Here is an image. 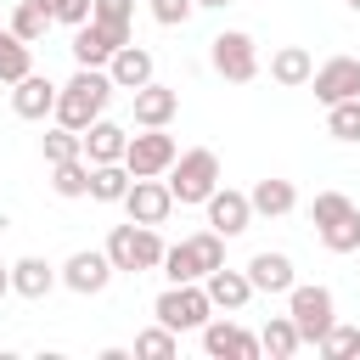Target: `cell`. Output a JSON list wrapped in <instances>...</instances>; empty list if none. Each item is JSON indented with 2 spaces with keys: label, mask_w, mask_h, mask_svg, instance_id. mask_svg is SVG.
<instances>
[{
  "label": "cell",
  "mask_w": 360,
  "mask_h": 360,
  "mask_svg": "<svg viewBox=\"0 0 360 360\" xmlns=\"http://www.w3.org/2000/svg\"><path fill=\"white\" fill-rule=\"evenodd\" d=\"M56 90H62V84H51L45 73H28V79H17V84H11V112H17V118H28V124H39V118H51V112H56Z\"/></svg>",
  "instance_id": "cell-15"
},
{
  "label": "cell",
  "mask_w": 360,
  "mask_h": 360,
  "mask_svg": "<svg viewBox=\"0 0 360 360\" xmlns=\"http://www.w3.org/2000/svg\"><path fill=\"white\" fill-rule=\"evenodd\" d=\"M248 197H253V214H264V219H281V214H292V208H298L292 180H276V174H270V180H259Z\"/></svg>",
  "instance_id": "cell-22"
},
{
  "label": "cell",
  "mask_w": 360,
  "mask_h": 360,
  "mask_svg": "<svg viewBox=\"0 0 360 360\" xmlns=\"http://www.w3.org/2000/svg\"><path fill=\"white\" fill-rule=\"evenodd\" d=\"M174 158H180V146H174L169 124H163V129H141V135H129V146H124V169H129L135 180L169 174V169H174Z\"/></svg>",
  "instance_id": "cell-7"
},
{
  "label": "cell",
  "mask_w": 360,
  "mask_h": 360,
  "mask_svg": "<svg viewBox=\"0 0 360 360\" xmlns=\"http://www.w3.org/2000/svg\"><path fill=\"white\" fill-rule=\"evenodd\" d=\"M309 73H315V62H309V51H304V45H281V51L270 56V79H276V84H287V90L309 84Z\"/></svg>",
  "instance_id": "cell-24"
},
{
  "label": "cell",
  "mask_w": 360,
  "mask_h": 360,
  "mask_svg": "<svg viewBox=\"0 0 360 360\" xmlns=\"http://www.w3.org/2000/svg\"><path fill=\"white\" fill-rule=\"evenodd\" d=\"M248 281H253V292H292L298 276H292V259L287 253H270L264 248V253L248 259Z\"/></svg>",
  "instance_id": "cell-18"
},
{
  "label": "cell",
  "mask_w": 360,
  "mask_h": 360,
  "mask_svg": "<svg viewBox=\"0 0 360 360\" xmlns=\"http://www.w3.org/2000/svg\"><path fill=\"white\" fill-rule=\"evenodd\" d=\"M39 152H45V163L84 158V129H68V124H56V129H45V135H39Z\"/></svg>",
  "instance_id": "cell-28"
},
{
  "label": "cell",
  "mask_w": 360,
  "mask_h": 360,
  "mask_svg": "<svg viewBox=\"0 0 360 360\" xmlns=\"http://www.w3.org/2000/svg\"><path fill=\"white\" fill-rule=\"evenodd\" d=\"M96 22H107V28H118V34H129V17H135V0H96V11H90Z\"/></svg>",
  "instance_id": "cell-36"
},
{
  "label": "cell",
  "mask_w": 360,
  "mask_h": 360,
  "mask_svg": "<svg viewBox=\"0 0 360 360\" xmlns=\"http://www.w3.org/2000/svg\"><path fill=\"white\" fill-rule=\"evenodd\" d=\"M146 6H152V22H163V28H180L197 11V0H146Z\"/></svg>",
  "instance_id": "cell-37"
},
{
  "label": "cell",
  "mask_w": 360,
  "mask_h": 360,
  "mask_svg": "<svg viewBox=\"0 0 360 360\" xmlns=\"http://www.w3.org/2000/svg\"><path fill=\"white\" fill-rule=\"evenodd\" d=\"M28 73H34L28 39H17L11 28H0V84H17V79H28Z\"/></svg>",
  "instance_id": "cell-26"
},
{
  "label": "cell",
  "mask_w": 360,
  "mask_h": 360,
  "mask_svg": "<svg viewBox=\"0 0 360 360\" xmlns=\"http://www.w3.org/2000/svg\"><path fill=\"white\" fill-rule=\"evenodd\" d=\"M309 90H315L321 107H332V101H354V96H360V62H354V56H332V62H321V68L309 73Z\"/></svg>",
  "instance_id": "cell-11"
},
{
  "label": "cell",
  "mask_w": 360,
  "mask_h": 360,
  "mask_svg": "<svg viewBox=\"0 0 360 360\" xmlns=\"http://www.w3.org/2000/svg\"><path fill=\"white\" fill-rule=\"evenodd\" d=\"M219 264H225V236L214 225L197 231V236H186V242H174V248H163V276L169 281H202Z\"/></svg>",
  "instance_id": "cell-3"
},
{
  "label": "cell",
  "mask_w": 360,
  "mask_h": 360,
  "mask_svg": "<svg viewBox=\"0 0 360 360\" xmlns=\"http://www.w3.org/2000/svg\"><path fill=\"white\" fill-rule=\"evenodd\" d=\"M124 146H129V129L112 124V118H96L84 129V158L90 163H124Z\"/></svg>",
  "instance_id": "cell-20"
},
{
  "label": "cell",
  "mask_w": 360,
  "mask_h": 360,
  "mask_svg": "<svg viewBox=\"0 0 360 360\" xmlns=\"http://www.w3.org/2000/svg\"><path fill=\"white\" fill-rule=\"evenodd\" d=\"M169 191H174V202H180V208L208 202V197L219 191V158H214L208 146L180 152V158H174V169H169Z\"/></svg>",
  "instance_id": "cell-5"
},
{
  "label": "cell",
  "mask_w": 360,
  "mask_h": 360,
  "mask_svg": "<svg viewBox=\"0 0 360 360\" xmlns=\"http://www.w3.org/2000/svg\"><path fill=\"white\" fill-rule=\"evenodd\" d=\"M202 349H208V360H259V354H264V343H259L248 326L219 321V315H208V326H202Z\"/></svg>",
  "instance_id": "cell-10"
},
{
  "label": "cell",
  "mask_w": 360,
  "mask_h": 360,
  "mask_svg": "<svg viewBox=\"0 0 360 360\" xmlns=\"http://www.w3.org/2000/svg\"><path fill=\"white\" fill-rule=\"evenodd\" d=\"M321 242H326V253H354L360 248V208L332 219V225H321Z\"/></svg>",
  "instance_id": "cell-31"
},
{
  "label": "cell",
  "mask_w": 360,
  "mask_h": 360,
  "mask_svg": "<svg viewBox=\"0 0 360 360\" xmlns=\"http://www.w3.org/2000/svg\"><path fill=\"white\" fill-rule=\"evenodd\" d=\"M0 225H6V219H0Z\"/></svg>",
  "instance_id": "cell-41"
},
{
  "label": "cell",
  "mask_w": 360,
  "mask_h": 360,
  "mask_svg": "<svg viewBox=\"0 0 360 360\" xmlns=\"http://www.w3.org/2000/svg\"><path fill=\"white\" fill-rule=\"evenodd\" d=\"M51 191H56V197H90V158L51 163Z\"/></svg>",
  "instance_id": "cell-27"
},
{
  "label": "cell",
  "mask_w": 360,
  "mask_h": 360,
  "mask_svg": "<svg viewBox=\"0 0 360 360\" xmlns=\"http://www.w3.org/2000/svg\"><path fill=\"white\" fill-rule=\"evenodd\" d=\"M56 281H62V270H51L39 253H28V259L11 264V292H17V298H45Z\"/></svg>",
  "instance_id": "cell-21"
},
{
  "label": "cell",
  "mask_w": 360,
  "mask_h": 360,
  "mask_svg": "<svg viewBox=\"0 0 360 360\" xmlns=\"http://www.w3.org/2000/svg\"><path fill=\"white\" fill-rule=\"evenodd\" d=\"M107 73H112L118 90H141V84H152V51L146 45H118L112 62H107Z\"/></svg>",
  "instance_id": "cell-19"
},
{
  "label": "cell",
  "mask_w": 360,
  "mask_h": 360,
  "mask_svg": "<svg viewBox=\"0 0 360 360\" xmlns=\"http://www.w3.org/2000/svg\"><path fill=\"white\" fill-rule=\"evenodd\" d=\"M343 214H354V202H349L343 191H321V197L309 202V219H315V231H321V225H332V219H343Z\"/></svg>",
  "instance_id": "cell-34"
},
{
  "label": "cell",
  "mask_w": 360,
  "mask_h": 360,
  "mask_svg": "<svg viewBox=\"0 0 360 360\" xmlns=\"http://www.w3.org/2000/svg\"><path fill=\"white\" fill-rule=\"evenodd\" d=\"M112 276H118V270H112L107 248H79V253L62 264V287H68V292H79V298L107 292V281H112Z\"/></svg>",
  "instance_id": "cell-9"
},
{
  "label": "cell",
  "mask_w": 360,
  "mask_h": 360,
  "mask_svg": "<svg viewBox=\"0 0 360 360\" xmlns=\"http://www.w3.org/2000/svg\"><path fill=\"white\" fill-rule=\"evenodd\" d=\"M118 45H129V34H118V28L96 22V17L73 28V62H79V68H107Z\"/></svg>",
  "instance_id": "cell-13"
},
{
  "label": "cell",
  "mask_w": 360,
  "mask_h": 360,
  "mask_svg": "<svg viewBox=\"0 0 360 360\" xmlns=\"http://www.w3.org/2000/svg\"><path fill=\"white\" fill-rule=\"evenodd\" d=\"M107 259H112V270H129V276H141V270H163V236H158V225H112L107 231Z\"/></svg>",
  "instance_id": "cell-2"
},
{
  "label": "cell",
  "mask_w": 360,
  "mask_h": 360,
  "mask_svg": "<svg viewBox=\"0 0 360 360\" xmlns=\"http://www.w3.org/2000/svg\"><path fill=\"white\" fill-rule=\"evenodd\" d=\"M39 6L51 11V22H68V28L90 22V11H96V0H39Z\"/></svg>",
  "instance_id": "cell-35"
},
{
  "label": "cell",
  "mask_w": 360,
  "mask_h": 360,
  "mask_svg": "<svg viewBox=\"0 0 360 360\" xmlns=\"http://www.w3.org/2000/svg\"><path fill=\"white\" fill-rule=\"evenodd\" d=\"M11 292V264H0V298Z\"/></svg>",
  "instance_id": "cell-38"
},
{
  "label": "cell",
  "mask_w": 360,
  "mask_h": 360,
  "mask_svg": "<svg viewBox=\"0 0 360 360\" xmlns=\"http://www.w3.org/2000/svg\"><path fill=\"white\" fill-rule=\"evenodd\" d=\"M129 186H135V174L124 163H90V197L96 202H124Z\"/></svg>",
  "instance_id": "cell-25"
},
{
  "label": "cell",
  "mask_w": 360,
  "mask_h": 360,
  "mask_svg": "<svg viewBox=\"0 0 360 360\" xmlns=\"http://www.w3.org/2000/svg\"><path fill=\"white\" fill-rule=\"evenodd\" d=\"M197 6H208V11H219V6H231V0H197Z\"/></svg>",
  "instance_id": "cell-39"
},
{
  "label": "cell",
  "mask_w": 360,
  "mask_h": 360,
  "mask_svg": "<svg viewBox=\"0 0 360 360\" xmlns=\"http://www.w3.org/2000/svg\"><path fill=\"white\" fill-rule=\"evenodd\" d=\"M287 315L298 321V332H304V343H321L326 332H332V321H338V304H332V287H304V281H292V292H287Z\"/></svg>",
  "instance_id": "cell-6"
},
{
  "label": "cell",
  "mask_w": 360,
  "mask_h": 360,
  "mask_svg": "<svg viewBox=\"0 0 360 360\" xmlns=\"http://www.w3.org/2000/svg\"><path fill=\"white\" fill-rule=\"evenodd\" d=\"M326 360H349V354H360V326H343V321H332V332L315 343Z\"/></svg>",
  "instance_id": "cell-33"
},
{
  "label": "cell",
  "mask_w": 360,
  "mask_h": 360,
  "mask_svg": "<svg viewBox=\"0 0 360 360\" xmlns=\"http://www.w3.org/2000/svg\"><path fill=\"white\" fill-rule=\"evenodd\" d=\"M135 354H141V360H174V354H180V332L158 321V326L135 332Z\"/></svg>",
  "instance_id": "cell-29"
},
{
  "label": "cell",
  "mask_w": 360,
  "mask_h": 360,
  "mask_svg": "<svg viewBox=\"0 0 360 360\" xmlns=\"http://www.w3.org/2000/svg\"><path fill=\"white\" fill-rule=\"evenodd\" d=\"M45 28H51V11L39 6V0H17V11H11V34L17 39H45Z\"/></svg>",
  "instance_id": "cell-30"
},
{
  "label": "cell",
  "mask_w": 360,
  "mask_h": 360,
  "mask_svg": "<svg viewBox=\"0 0 360 360\" xmlns=\"http://www.w3.org/2000/svg\"><path fill=\"white\" fill-rule=\"evenodd\" d=\"M259 343H264V354H270V360H292V354L304 349V332H298V321H292V315H270V321H264V332H259Z\"/></svg>",
  "instance_id": "cell-23"
},
{
  "label": "cell",
  "mask_w": 360,
  "mask_h": 360,
  "mask_svg": "<svg viewBox=\"0 0 360 360\" xmlns=\"http://www.w3.org/2000/svg\"><path fill=\"white\" fill-rule=\"evenodd\" d=\"M112 90H118V84H112L107 68H79V73L56 90V112H51V118L68 124V129H90V124L101 118V107L112 101Z\"/></svg>",
  "instance_id": "cell-1"
},
{
  "label": "cell",
  "mask_w": 360,
  "mask_h": 360,
  "mask_svg": "<svg viewBox=\"0 0 360 360\" xmlns=\"http://www.w3.org/2000/svg\"><path fill=\"white\" fill-rule=\"evenodd\" d=\"M202 208H208V225H214L225 242H231V236H242V231L253 225V197H248V191H231V186H219V191H214Z\"/></svg>",
  "instance_id": "cell-14"
},
{
  "label": "cell",
  "mask_w": 360,
  "mask_h": 360,
  "mask_svg": "<svg viewBox=\"0 0 360 360\" xmlns=\"http://www.w3.org/2000/svg\"><path fill=\"white\" fill-rule=\"evenodd\" d=\"M202 287H208V298H214V309H225V315H236V309H248V298H253V281H248V270H208L202 276Z\"/></svg>",
  "instance_id": "cell-17"
},
{
  "label": "cell",
  "mask_w": 360,
  "mask_h": 360,
  "mask_svg": "<svg viewBox=\"0 0 360 360\" xmlns=\"http://www.w3.org/2000/svg\"><path fill=\"white\" fill-rule=\"evenodd\" d=\"M124 214L135 219V225H163L169 214H174V191H169V180H135L129 191H124Z\"/></svg>",
  "instance_id": "cell-12"
},
{
  "label": "cell",
  "mask_w": 360,
  "mask_h": 360,
  "mask_svg": "<svg viewBox=\"0 0 360 360\" xmlns=\"http://www.w3.org/2000/svg\"><path fill=\"white\" fill-rule=\"evenodd\" d=\"M129 101H135V124L141 129H163L174 112H180V90H169V84H141V90H129Z\"/></svg>",
  "instance_id": "cell-16"
},
{
  "label": "cell",
  "mask_w": 360,
  "mask_h": 360,
  "mask_svg": "<svg viewBox=\"0 0 360 360\" xmlns=\"http://www.w3.org/2000/svg\"><path fill=\"white\" fill-rule=\"evenodd\" d=\"M152 315H158L163 326H174V332H202L208 315H214V298H208L202 281H169V287L158 292Z\"/></svg>",
  "instance_id": "cell-4"
},
{
  "label": "cell",
  "mask_w": 360,
  "mask_h": 360,
  "mask_svg": "<svg viewBox=\"0 0 360 360\" xmlns=\"http://www.w3.org/2000/svg\"><path fill=\"white\" fill-rule=\"evenodd\" d=\"M343 6H349V11H360V0H343Z\"/></svg>",
  "instance_id": "cell-40"
},
{
  "label": "cell",
  "mask_w": 360,
  "mask_h": 360,
  "mask_svg": "<svg viewBox=\"0 0 360 360\" xmlns=\"http://www.w3.org/2000/svg\"><path fill=\"white\" fill-rule=\"evenodd\" d=\"M326 135H332V141H360V96L326 107Z\"/></svg>",
  "instance_id": "cell-32"
},
{
  "label": "cell",
  "mask_w": 360,
  "mask_h": 360,
  "mask_svg": "<svg viewBox=\"0 0 360 360\" xmlns=\"http://www.w3.org/2000/svg\"><path fill=\"white\" fill-rule=\"evenodd\" d=\"M214 51V73L219 79H231V84H248V79H259V45H253V34H242V28H225V34H214L208 39Z\"/></svg>",
  "instance_id": "cell-8"
}]
</instances>
